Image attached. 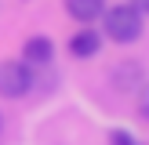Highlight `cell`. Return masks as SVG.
Instances as JSON below:
<instances>
[{
  "label": "cell",
  "mask_w": 149,
  "mask_h": 145,
  "mask_svg": "<svg viewBox=\"0 0 149 145\" xmlns=\"http://www.w3.org/2000/svg\"><path fill=\"white\" fill-rule=\"evenodd\" d=\"M109 145H142V138H135L131 130H120V127H116L113 134H109Z\"/></svg>",
  "instance_id": "cell-7"
},
{
  "label": "cell",
  "mask_w": 149,
  "mask_h": 145,
  "mask_svg": "<svg viewBox=\"0 0 149 145\" xmlns=\"http://www.w3.org/2000/svg\"><path fill=\"white\" fill-rule=\"evenodd\" d=\"M102 51V33H95V29H77V33L69 36V55L73 58H95Z\"/></svg>",
  "instance_id": "cell-3"
},
{
  "label": "cell",
  "mask_w": 149,
  "mask_h": 145,
  "mask_svg": "<svg viewBox=\"0 0 149 145\" xmlns=\"http://www.w3.org/2000/svg\"><path fill=\"white\" fill-rule=\"evenodd\" d=\"M51 58H55V44L47 36H29L26 40V47H22V62L26 65H47Z\"/></svg>",
  "instance_id": "cell-5"
},
{
  "label": "cell",
  "mask_w": 149,
  "mask_h": 145,
  "mask_svg": "<svg viewBox=\"0 0 149 145\" xmlns=\"http://www.w3.org/2000/svg\"><path fill=\"white\" fill-rule=\"evenodd\" d=\"M0 130H4V116H0Z\"/></svg>",
  "instance_id": "cell-10"
},
{
  "label": "cell",
  "mask_w": 149,
  "mask_h": 145,
  "mask_svg": "<svg viewBox=\"0 0 149 145\" xmlns=\"http://www.w3.org/2000/svg\"><path fill=\"white\" fill-rule=\"evenodd\" d=\"M102 29H106V36L113 44H135L146 33V14L131 4H113L102 14Z\"/></svg>",
  "instance_id": "cell-1"
},
{
  "label": "cell",
  "mask_w": 149,
  "mask_h": 145,
  "mask_svg": "<svg viewBox=\"0 0 149 145\" xmlns=\"http://www.w3.org/2000/svg\"><path fill=\"white\" fill-rule=\"evenodd\" d=\"M33 91V65L26 62H0V98H26Z\"/></svg>",
  "instance_id": "cell-2"
},
{
  "label": "cell",
  "mask_w": 149,
  "mask_h": 145,
  "mask_svg": "<svg viewBox=\"0 0 149 145\" xmlns=\"http://www.w3.org/2000/svg\"><path fill=\"white\" fill-rule=\"evenodd\" d=\"M106 0H65V14L77 22H84V26H91V22H98L102 14H106Z\"/></svg>",
  "instance_id": "cell-4"
},
{
  "label": "cell",
  "mask_w": 149,
  "mask_h": 145,
  "mask_svg": "<svg viewBox=\"0 0 149 145\" xmlns=\"http://www.w3.org/2000/svg\"><path fill=\"white\" fill-rule=\"evenodd\" d=\"M138 84H142V65L138 62H120L113 69V87L116 91H135Z\"/></svg>",
  "instance_id": "cell-6"
},
{
  "label": "cell",
  "mask_w": 149,
  "mask_h": 145,
  "mask_svg": "<svg viewBox=\"0 0 149 145\" xmlns=\"http://www.w3.org/2000/svg\"><path fill=\"white\" fill-rule=\"evenodd\" d=\"M127 4H131V7H138L142 14H149V0H127Z\"/></svg>",
  "instance_id": "cell-9"
},
{
  "label": "cell",
  "mask_w": 149,
  "mask_h": 145,
  "mask_svg": "<svg viewBox=\"0 0 149 145\" xmlns=\"http://www.w3.org/2000/svg\"><path fill=\"white\" fill-rule=\"evenodd\" d=\"M138 113H142L146 120H149V87L142 91V98H138Z\"/></svg>",
  "instance_id": "cell-8"
}]
</instances>
